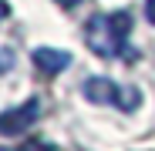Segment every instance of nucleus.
Listing matches in <instances>:
<instances>
[{
  "instance_id": "f257e3e1",
  "label": "nucleus",
  "mask_w": 155,
  "mask_h": 151,
  "mask_svg": "<svg viewBox=\"0 0 155 151\" xmlns=\"http://www.w3.org/2000/svg\"><path fill=\"white\" fill-rule=\"evenodd\" d=\"M128 30H132V17H128L125 10L121 14H98V17L88 20L84 37H88V47L98 57H118L125 50Z\"/></svg>"
},
{
  "instance_id": "f03ea898",
  "label": "nucleus",
  "mask_w": 155,
  "mask_h": 151,
  "mask_svg": "<svg viewBox=\"0 0 155 151\" xmlns=\"http://www.w3.org/2000/svg\"><path fill=\"white\" fill-rule=\"evenodd\" d=\"M81 94L91 101V104H115V108H125V111H135L138 108V91L135 87H128V91H121L115 81H108V77H88L84 84H81Z\"/></svg>"
},
{
  "instance_id": "7ed1b4c3",
  "label": "nucleus",
  "mask_w": 155,
  "mask_h": 151,
  "mask_svg": "<svg viewBox=\"0 0 155 151\" xmlns=\"http://www.w3.org/2000/svg\"><path fill=\"white\" fill-rule=\"evenodd\" d=\"M37 114H41V101L37 97L24 101V104L14 108V111H4L0 114V134H24L37 121Z\"/></svg>"
},
{
  "instance_id": "20e7f679",
  "label": "nucleus",
  "mask_w": 155,
  "mask_h": 151,
  "mask_svg": "<svg viewBox=\"0 0 155 151\" xmlns=\"http://www.w3.org/2000/svg\"><path fill=\"white\" fill-rule=\"evenodd\" d=\"M68 64H71V54H68V50H54V47H37V50H34V67H37L41 74H47V77L61 74Z\"/></svg>"
},
{
  "instance_id": "39448f33",
  "label": "nucleus",
  "mask_w": 155,
  "mask_h": 151,
  "mask_svg": "<svg viewBox=\"0 0 155 151\" xmlns=\"http://www.w3.org/2000/svg\"><path fill=\"white\" fill-rule=\"evenodd\" d=\"M17 151H54V148H51V144H44V141H24Z\"/></svg>"
},
{
  "instance_id": "423d86ee",
  "label": "nucleus",
  "mask_w": 155,
  "mask_h": 151,
  "mask_svg": "<svg viewBox=\"0 0 155 151\" xmlns=\"http://www.w3.org/2000/svg\"><path fill=\"white\" fill-rule=\"evenodd\" d=\"M145 17L148 24H155V0H145Z\"/></svg>"
},
{
  "instance_id": "0eeeda50",
  "label": "nucleus",
  "mask_w": 155,
  "mask_h": 151,
  "mask_svg": "<svg viewBox=\"0 0 155 151\" xmlns=\"http://www.w3.org/2000/svg\"><path fill=\"white\" fill-rule=\"evenodd\" d=\"M7 17H10V7H7V4H4V0H0V24H4V20H7Z\"/></svg>"
},
{
  "instance_id": "6e6552de",
  "label": "nucleus",
  "mask_w": 155,
  "mask_h": 151,
  "mask_svg": "<svg viewBox=\"0 0 155 151\" xmlns=\"http://www.w3.org/2000/svg\"><path fill=\"white\" fill-rule=\"evenodd\" d=\"M7 64H10V54H0V74L7 71Z\"/></svg>"
},
{
  "instance_id": "1a4fd4ad",
  "label": "nucleus",
  "mask_w": 155,
  "mask_h": 151,
  "mask_svg": "<svg viewBox=\"0 0 155 151\" xmlns=\"http://www.w3.org/2000/svg\"><path fill=\"white\" fill-rule=\"evenodd\" d=\"M58 4H61V7H78L81 0H58Z\"/></svg>"
}]
</instances>
